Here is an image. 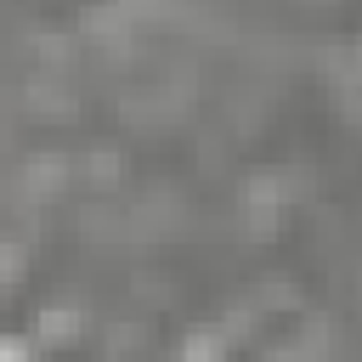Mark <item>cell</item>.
I'll return each instance as SVG.
<instances>
[{"mask_svg": "<svg viewBox=\"0 0 362 362\" xmlns=\"http://www.w3.org/2000/svg\"><path fill=\"white\" fill-rule=\"evenodd\" d=\"M6 362H28V351H23V339H11V345H6Z\"/></svg>", "mask_w": 362, "mask_h": 362, "instance_id": "cell-1", "label": "cell"}]
</instances>
